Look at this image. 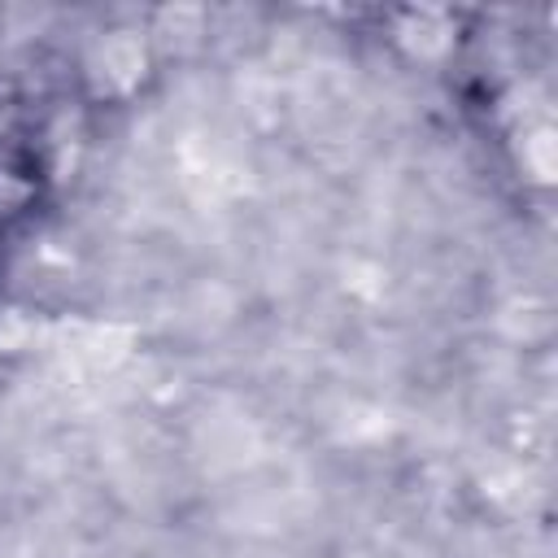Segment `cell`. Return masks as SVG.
<instances>
[{"label": "cell", "instance_id": "3957f363", "mask_svg": "<svg viewBox=\"0 0 558 558\" xmlns=\"http://www.w3.org/2000/svg\"><path fill=\"white\" fill-rule=\"evenodd\" d=\"M510 153H514V166L527 183L536 187H549L554 174H558V131L549 118H523L510 135Z\"/></svg>", "mask_w": 558, "mask_h": 558}, {"label": "cell", "instance_id": "277c9868", "mask_svg": "<svg viewBox=\"0 0 558 558\" xmlns=\"http://www.w3.org/2000/svg\"><path fill=\"white\" fill-rule=\"evenodd\" d=\"M39 170L22 157H0V222H13L39 201Z\"/></svg>", "mask_w": 558, "mask_h": 558}, {"label": "cell", "instance_id": "7a4b0ae2", "mask_svg": "<svg viewBox=\"0 0 558 558\" xmlns=\"http://www.w3.org/2000/svg\"><path fill=\"white\" fill-rule=\"evenodd\" d=\"M458 17L449 9H432V4H410V9H392L388 13V44L423 70L445 65L458 52Z\"/></svg>", "mask_w": 558, "mask_h": 558}, {"label": "cell", "instance_id": "6da1fadb", "mask_svg": "<svg viewBox=\"0 0 558 558\" xmlns=\"http://www.w3.org/2000/svg\"><path fill=\"white\" fill-rule=\"evenodd\" d=\"M157 70V52L148 44L144 22L140 26H105L96 44L87 48V74L100 96L131 100Z\"/></svg>", "mask_w": 558, "mask_h": 558}]
</instances>
